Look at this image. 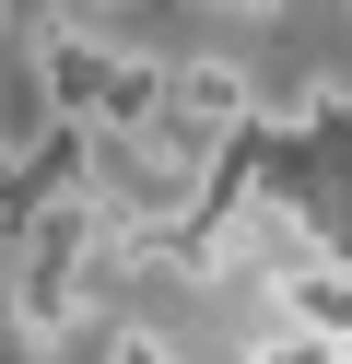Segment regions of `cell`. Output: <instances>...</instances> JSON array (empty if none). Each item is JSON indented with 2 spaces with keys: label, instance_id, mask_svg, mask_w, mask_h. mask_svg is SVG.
Listing matches in <instances>:
<instances>
[{
  "label": "cell",
  "instance_id": "cell-2",
  "mask_svg": "<svg viewBox=\"0 0 352 364\" xmlns=\"http://www.w3.org/2000/svg\"><path fill=\"white\" fill-rule=\"evenodd\" d=\"M106 364H176V341L164 329H106Z\"/></svg>",
  "mask_w": 352,
  "mask_h": 364
},
{
  "label": "cell",
  "instance_id": "cell-5",
  "mask_svg": "<svg viewBox=\"0 0 352 364\" xmlns=\"http://www.w3.org/2000/svg\"><path fill=\"white\" fill-rule=\"evenodd\" d=\"M70 12H117V0H70Z\"/></svg>",
  "mask_w": 352,
  "mask_h": 364
},
{
  "label": "cell",
  "instance_id": "cell-4",
  "mask_svg": "<svg viewBox=\"0 0 352 364\" xmlns=\"http://www.w3.org/2000/svg\"><path fill=\"white\" fill-rule=\"evenodd\" d=\"M0 317H12V247H0Z\"/></svg>",
  "mask_w": 352,
  "mask_h": 364
},
{
  "label": "cell",
  "instance_id": "cell-6",
  "mask_svg": "<svg viewBox=\"0 0 352 364\" xmlns=\"http://www.w3.org/2000/svg\"><path fill=\"white\" fill-rule=\"evenodd\" d=\"M0 36H12V0H0Z\"/></svg>",
  "mask_w": 352,
  "mask_h": 364
},
{
  "label": "cell",
  "instance_id": "cell-3",
  "mask_svg": "<svg viewBox=\"0 0 352 364\" xmlns=\"http://www.w3.org/2000/svg\"><path fill=\"white\" fill-rule=\"evenodd\" d=\"M200 12H282V0H200Z\"/></svg>",
  "mask_w": 352,
  "mask_h": 364
},
{
  "label": "cell",
  "instance_id": "cell-1",
  "mask_svg": "<svg viewBox=\"0 0 352 364\" xmlns=\"http://www.w3.org/2000/svg\"><path fill=\"white\" fill-rule=\"evenodd\" d=\"M258 118V82L235 71V59H164V106H153V129H176V141H223V129H247Z\"/></svg>",
  "mask_w": 352,
  "mask_h": 364
}]
</instances>
